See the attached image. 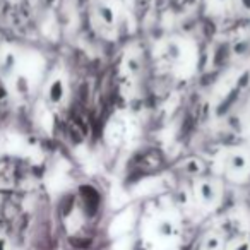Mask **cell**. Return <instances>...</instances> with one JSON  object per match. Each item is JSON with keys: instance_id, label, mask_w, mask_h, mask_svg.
I'll return each instance as SVG.
<instances>
[{"instance_id": "cell-7", "label": "cell", "mask_w": 250, "mask_h": 250, "mask_svg": "<svg viewBox=\"0 0 250 250\" xmlns=\"http://www.w3.org/2000/svg\"><path fill=\"white\" fill-rule=\"evenodd\" d=\"M233 250H250V247H249V243H240V245H236Z\"/></svg>"}, {"instance_id": "cell-1", "label": "cell", "mask_w": 250, "mask_h": 250, "mask_svg": "<svg viewBox=\"0 0 250 250\" xmlns=\"http://www.w3.org/2000/svg\"><path fill=\"white\" fill-rule=\"evenodd\" d=\"M225 170H226V173H228L231 178L243 177V175L249 171V160H247L245 154L233 153V154H229V156L226 158Z\"/></svg>"}, {"instance_id": "cell-4", "label": "cell", "mask_w": 250, "mask_h": 250, "mask_svg": "<svg viewBox=\"0 0 250 250\" xmlns=\"http://www.w3.org/2000/svg\"><path fill=\"white\" fill-rule=\"evenodd\" d=\"M156 231L161 238H173V236L177 235V226H175V223L170 221V219H163V221L158 223Z\"/></svg>"}, {"instance_id": "cell-2", "label": "cell", "mask_w": 250, "mask_h": 250, "mask_svg": "<svg viewBox=\"0 0 250 250\" xmlns=\"http://www.w3.org/2000/svg\"><path fill=\"white\" fill-rule=\"evenodd\" d=\"M195 195L204 206H212L218 201V188L212 182L201 180L195 187Z\"/></svg>"}, {"instance_id": "cell-3", "label": "cell", "mask_w": 250, "mask_h": 250, "mask_svg": "<svg viewBox=\"0 0 250 250\" xmlns=\"http://www.w3.org/2000/svg\"><path fill=\"white\" fill-rule=\"evenodd\" d=\"M63 96H65V84L60 79L53 81L48 89V100L52 101V103H60V101L63 100Z\"/></svg>"}, {"instance_id": "cell-6", "label": "cell", "mask_w": 250, "mask_h": 250, "mask_svg": "<svg viewBox=\"0 0 250 250\" xmlns=\"http://www.w3.org/2000/svg\"><path fill=\"white\" fill-rule=\"evenodd\" d=\"M98 14H100V18L103 19V22H106V24H113L115 22V12L110 5L103 4L100 7V11H98Z\"/></svg>"}, {"instance_id": "cell-5", "label": "cell", "mask_w": 250, "mask_h": 250, "mask_svg": "<svg viewBox=\"0 0 250 250\" xmlns=\"http://www.w3.org/2000/svg\"><path fill=\"white\" fill-rule=\"evenodd\" d=\"M202 250H223V240L218 235H211L204 240Z\"/></svg>"}, {"instance_id": "cell-8", "label": "cell", "mask_w": 250, "mask_h": 250, "mask_svg": "<svg viewBox=\"0 0 250 250\" xmlns=\"http://www.w3.org/2000/svg\"><path fill=\"white\" fill-rule=\"evenodd\" d=\"M0 250H7V242L4 238H0Z\"/></svg>"}]
</instances>
